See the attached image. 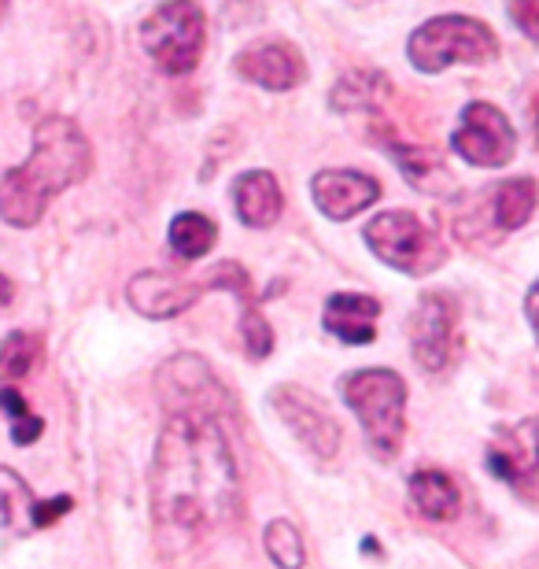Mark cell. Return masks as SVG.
Instances as JSON below:
<instances>
[{
  "label": "cell",
  "mask_w": 539,
  "mask_h": 569,
  "mask_svg": "<svg viewBox=\"0 0 539 569\" xmlns=\"http://www.w3.org/2000/svg\"><path fill=\"white\" fill-rule=\"evenodd\" d=\"M214 289H226V292H233L240 307H251L256 300H251V284H248V274L240 270L237 263H218L214 270V278H211Z\"/></svg>",
  "instance_id": "cell-26"
},
{
  "label": "cell",
  "mask_w": 539,
  "mask_h": 569,
  "mask_svg": "<svg viewBox=\"0 0 539 569\" xmlns=\"http://www.w3.org/2000/svg\"><path fill=\"white\" fill-rule=\"evenodd\" d=\"M141 44L163 74H189L203 52V11L197 4H159L141 22Z\"/></svg>",
  "instance_id": "cell-6"
},
{
  "label": "cell",
  "mask_w": 539,
  "mask_h": 569,
  "mask_svg": "<svg viewBox=\"0 0 539 569\" xmlns=\"http://www.w3.org/2000/svg\"><path fill=\"white\" fill-rule=\"evenodd\" d=\"M67 510H71V496H56V499H44V503H33V529L52 526V521L63 518Z\"/></svg>",
  "instance_id": "cell-28"
},
{
  "label": "cell",
  "mask_w": 539,
  "mask_h": 569,
  "mask_svg": "<svg viewBox=\"0 0 539 569\" xmlns=\"http://www.w3.org/2000/svg\"><path fill=\"white\" fill-rule=\"evenodd\" d=\"M126 296H130L137 315L174 318V315L189 311V307L197 303L200 289H197V284L174 278V274H163V270H141V274L130 281Z\"/></svg>",
  "instance_id": "cell-13"
},
{
  "label": "cell",
  "mask_w": 539,
  "mask_h": 569,
  "mask_svg": "<svg viewBox=\"0 0 539 569\" xmlns=\"http://www.w3.org/2000/svg\"><path fill=\"white\" fill-rule=\"evenodd\" d=\"M11 300H16V284L8 274H0V307H8Z\"/></svg>",
  "instance_id": "cell-32"
},
{
  "label": "cell",
  "mask_w": 539,
  "mask_h": 569,
  "mask_svg": "<svg viewBox=\"0 0 539 569\" xmlns=\"http://www.w3.org/2000/svg\"><path fill=\"white\" fill-rule=\"evenodd\" d=\"M281 203H285L281 186L270 170H244V174L233 181L237 219L251 226V230H267V226L278 222Z\"/></svg>",
  "instance_id": "cell-16"
},
{
  "label": "cell",
  "mask_w": 539,
  "mask_h": 569,
  "mask_svg": "<svg viewBox=\"0 0 539 569\" xmlns=\"http://www.w3.org/2000/svg\"><path fill=\"white\" fill-rule=\"evenodd\" d=\"M343 403L359 418L366 440L381 459H392L403 448L407 429V385L396 370H355L343 378Z\"/></svg>",
  "instance_id": "cell-3"
},
{
  "label": "cell",
  "mask_w": 539,
  "mask_h": 569,
  "mask_svg": "<svg viewBox=\"0 0 539 569\" xmlns=\"http://www.w3.org/2000/svg\"><path fill=\"white\" fill-rule=\"evenodd\" d=\"M237 74L270 93H285L303 82V60L289 41H256L237 56Z\"/></svg>",
  "instance_id": "cell-12"
},
{
  "label": "cell",
  "mask_w": 539,
  "mask_h": 569,
  "mask_svg": "<svg viewBox=\"0 0 539 569\" xmlns=\"http://www.w3.org/2000/svg\"><path fill=\"white\" fill-rule=\"evenodd\" d=\"M0 411H4L11 422H19V418L30 415V407H27V400H22L16 389H0Z\"/></svg>",
  "instance_id": "cell-30"
},
{
  "label": "cell",
  "mask_w": 539,
  "mask_h": 569,
  "mask_svg": "<svg viewBox=\"0 0 539 569\" xmlns=\"http://www.w3.org/2000/svg\"><path fill=\"white\" fill-rule=\"evenodd\" d=\"M381 197L377 178L362 174V170H318L311 181V200L315 208L332 222H348L359 211Z\"/></svg>",
  "instance_id": "cell-11"
},
{
  "label": "cell",
  "mask_w": 539,
  "mask_h": 569,
  "mask_svg": "<svg viewBox=\"0 0 539 569\" xmlns=\"http://www.w3.org/2000/svg\"><path fill=\"white\" fill-rule=\"evenodd\" d=\"M536 200H539V189L532 178H510L491 192V219H496L502 233L521 230V226L532 219Z\"/></svg>",
  "instance_id": "cell-18"
},
{
  "label": "cell",
  "mask_w": 539,
  "mask_h": 569,
  "mask_svg": "<svg viewBox=\"0 0 539 569\" xmlns=\"http://www.w3.org/2000/svg\"><path fill=\"white\" fill-rule=\"evenodd\" d=\"M262 543H267V555H270L273 566H278V569H303V562H307V548H303L300 529H296L292 521H285V518L270 521Z\"/></svg>",
  "instance_id": "cell-24"
},
{
  "label": "cell",
  "mask_w": 539,
  "mask_h": 569,
  "mask_svg": "<svg viewBox=\"0 0 539 569\" xmlns=\"http://www.w3.org/2000/svg\"><path fill=\"white\" fill-rule=\"evenodd\" d=\"M366 244L385 267L403 270V274H432L443 267L447 248L418 214L410 211H385L366 226Z\"/></svg>",
  "instance_id": "cell-5"
},
{
  "label": "cell",
  "mask_w": 539,
  "mask_h": 569,
  "mask_svg": "<svg viewBox=\"0 0 539 569\" xmlns=\"http://www.w3.org/2000/svg\"><path fill=\"white\" fill-rule=\"evenodd\" d=\"M510 19L525 30V38L539 44V0H521V4H510Z\"/></svg>",
  "instance_id": "cell-27"
},
{
  "label": "cell",
  "mask_w": 539,
  "mask_h": 569,
  "mask_svg": "<svg viewBox=\"0 0 539 569\" xmlns=\"http://www.w3.org/2000/svg\"><path fill=\"white\" fill-rule=\"evenodd\" d=\"M377 315H381V303H377L373 296L337 292L326 300L322 322L332 337L343 340V345H370L377 337Z\"/></svg>",
  "instance_id": "cell-15"
},
{
  "label": "cell",
  "mask_w": 539,
  "mask_h": 569,
  "mask_svg": "<svg viewBox=\"0 0 539 569\" xmlns=\"http://www.w3.org/2000/svg\"><path fill=\"white\" fill-rule=\"evenodd\" d=\"M525 315H529V326H532L536 345H539V281L529 289V300H525Z\"/></svg>",
  "instance_id": "cell-31"
},
{
  "label": "cell",
  "mask_w": 539,
  "mask_h": 569,
  "mask_svg": "<svg viewBox=\"0 0 539 569\" xmlns=\"http://www.w3.org/2000/svg\"><path fill=\"white\" fill-rule=\"evenodd\" d=\"M41 359V337L38 333H8L0 340V385L16 389L27 373H33Z\"/></svg>",
  "instance_id": "cell-22"
},
{
  "label": "cell",
  "mask_w": 539,
  "mask_h": 569,
  "mask_svg": "<svg viewBox=\"0 0 539 569\" xmlns=\"http://www.w3.org/2000/svg\"><path fill=\"white\" fill-rule=\"evenodd\" d=\"M159 396L170 415H211L222 403V385L197 356H178L159 370Z\"/></svg>",
  "instance_id": "cell-8"
},
{
  "label": "cell",
  "mask_w": 539,
  "mask_h": 569,
  "mask_svg": "<svg viewBox=\"0 0 539 569\" xmlns=\"http://www.w3.org/2000/svg\"><path fill=\"white\" fill-rule=\"evenodd\" d=\"M240 333H244V345H248V356L251 359H267L270 348H273V333L267 326V318L259 315V307H240Z\"/></svg>",
  "instance_id": "cell-25"
},
{
  "label": "cell",
  "mask_w": 539,
  "mask_h": 569,
  "mask_svg": "<svg viewBox=\"0 0 539 569\" xmlns=\"http://www.w3.org/2000/svg\"><path fill=\"white\" fill-rule=\"evenodd\" d=\"M410 503L421 518L429 521H451L462 507L458 485L443 470H418L410 477Z\"/></svg>",
  "instance_id": "cell-17"
},
{
  "label": "cell",
  "mask_w": 539,
  "mask_h": 569,
  "mask_svg": "<svg viewBox=\"0 0 539 569\" xmlns=\"http://www.w3.org/2000/svg\"><path fill=\"white\" fill-rule=\"evenodd\" d=\"M451 148L473 167H507L518 152V138H513L510 119L496 104L473 100L466 104L462 122L451 133Z\"/></svg>",
  "instance_id": "cell-7"
},
{
  "label": "cell",
  "mask_w": 539,
  "mask_h": 569,
  "mask_svg": "<svg viewBox=\"0 0 539 569\" xmlns=\"http://www.w3.org/2000/svg\"><path fill=\"white\" fill-rule=\"evenodd\" d=\"M488 466L499 481H521L536 473L539 466V422H521L513 429H502L488 448Z\"/></svg>",
  "instance_id": "cell-14"
},
{
  "label": "cell",
  "mask_w": 539,
  "mask_h": 569,
  "mask_svg": "<svg viewBox=\"0 0 539 569\" xmlns=\"http://www.w3.org/2000/svg\"><path fill=\"white\" fill-rule=\"evenodd\" d=\"M496 33L469 16H436L407 41L410 63L426 74H440L451 63H488L496 60Z\"/></svg>",
  "instance_id": "cell-4"
},
{
  "label": "cell",
  "mask_w": 539,
  "mask_h": 569,
  "mask_svg": "<svg viewBox=\"0 0 539 569\" xmlns=\"http://www.w3.org/2000/svg\"><path fill=\"white\" fill-rule=\"evenodd\" d=\"M33 503H38V499L30 496V485L22 481L11 466H0V529L30 532L33 529Z\"/></svg>",
  "instance_id": "cell-20"
},
{
  "label": "cell",
  "mask_w": 539,
  "mask_h": 569,
  "mask_svg": "<svg viewBox=\"0 0 539 569\" xmlns=\"http://www.w3.org/2000/svg\"><path fill=\"white\" fill-rule=\"evenodd\" d=\"M392 156L399 159V167H403V174L410 178V186H415V189L443 192L447 186H451V181H447L443 163L429 152V148H407V144H399V148H392Z\"/></svg>",
  "instance_id": "cell-23"
},
{
  "label": "cell",
  "mask_w": 539,
  "mask_h": 569,
  "mask_svg": "<svg viewBox=\"0 0 539 569\" xmlns=\"http://www.w3.org/2000/svg\"><path fill=\"white\" fill-rule=\"evenodd\" d=\"M237 466L211 415H170L156 443V518L181 532H203L237 515Z\"/></svg>",
  "instance_id": "cell-1"
},
{
  "label": "cell",
  "mask_w": 539,
  "mask_h": 569,
  "mask_svg": "<svg viewBox=\"0 0 539 569\" xmlns=\"http://www.w3.org/2000/svg\"><path fill=\"white\" fill-rule=\"evenodd\" d=\"M273 407H278V415L285 418V426H289L315 455H322V459L337 455L340 426L332 422V415L326 411V403L318 400V396L296 389V385H285V389L273 392Z\"/></svg>",
  "instance_id": "cell-10"
},
{
  "label": "cell",
  "mask_w": 539,
  "mask_h": 569,
  "mask_svg": "<svg viewBox=\"0 0 539 569\" xmlns=\"http://www.w3.org/2000/svg\"><path fill=\"white\" fill-rule=\"evenodd\" d=\"M536 130H539V119H536Z\"/></svg>",
  "instance_id": "cell-33"
},
{
  "label": "cell",
  "mask_w": 539,
  "mask_h": 569,
  "mask_svg": "<svg viewBox=\"0 0 539 569\" xmlns=\"http://www.w3.org/2000/svg\"><path fill=\"white\" fill-rule=\"evenodd\" d=\"M455 322L458 311L443 292H432L418 303L415 318H410V345H415V359L426 370H443L451 362Z\"/></svg>",
  "instance_id": "cell-9"
},
{
  "label": "cell",
  "mask_w": 539,
  "mask_h": 569,
  "mask_svg": "<svg viewBox=\"0 0 539 569\" xmlns=\"http://www.w3.org/2000/svg\"><path fill=\"white\" fill-rule=\"evenodd\" d=\"M89 163H93V152H89V141L78 130V122L60 116L41 119L33 130L27 163L11 167L0 178V219L19 226V230L38 226L52 197L78 186L89 174Z\"/></svg>",
  "instance_id": "cell-2"
},
{
  "label": "cell",
  "mask_w": 539,
  "mask_h": 569,
  "mask_svg": "<svg viewBox=\"0 0 539 569\" xmlns=\"http://www.w3.org/2000/svg\"><path fill=\"white\" fill-rule=\"evenodd\" d=\"M388 97V78L377 71H351L332 86V108L340 111H373Z\"/></svg>",
  "instance_id": "cell-19"
},
{
  "label": "cell",
  "mask_w": 539,
  "mask_h": 569,
  "mask_svg": "<svg viewBox=\"0 0 539 569\" xmlns=\"http://www.w3.org/2000/svg\"><path fill=\"white\" fill-rule=\"evenodd\" d=\"M170 248H174V256L181 259H200L208 256L214 248V237H218V226L208 219V214L200 211H186L178 214L174 222H170Z\"/></svg>",
  "instance_id": "cell-21"
},
{
  "label": "cell",
  "mask_w": 539,
  "mask_h": 569,
  "mask_svg": "<svg viewBox=\"0 0 539 569\" xmlns=\"http://www.w3.org/2000/svg\"><path fill=\"white\" fill-rule=\"evenodd\" d=\"M44 432V422L38 415H27V418H19V422H11V440L16 443H22V448H27V443H33Z\"/></svg>",
  "instance_id": "cell-29"
}]
</instances>
